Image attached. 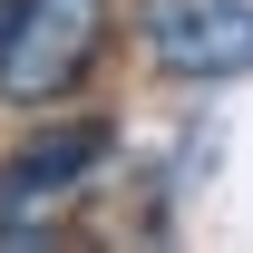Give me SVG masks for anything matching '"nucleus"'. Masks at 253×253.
I'll list each match as a JSON object with an SVG mask.
<instances>
[{"label":"nucleus","instance_id":"obj_1","mask_svg":"<svg viewBox=\"0 0 253 253\" xmlns=\"http://www.w3.org/2000/svg\"><path fill=\"white\" fill-rule=\"evenodd\" d=\"M117 156V117H49L0 166V244H49Z\"/></svg>","mask_w":253,"mask_h":253},{"label":"nucleus","instance_id":"obj_2","mask_svg":"<svg viewBox=\"0 0 253 253\" xmlns=\"http://www.w3.org/2000/svg\"><path fill=\"white\" fill-rule=\"evenodd\" d=\"M117 0H10L0 20V107H59L107 59Z\"/></svg>","mask_w":253,"mask_h":253},{"label":"nucleus","instance_id":"obj_3","mask_svg":"<svg viewBox=\"0 0 253 253\" xmlns=\"http://www.w3.org/2000/svg\"><path fill=\"white\" fill-rule=\"evenodd\" d=\"M136 39L166 78L214 88L253 68V0H136Z\"/></svg>","mask_w":253,"mask_h":253},{"label":"nucleus","instance_id":"obj_4","mask_svg":"<svg viewBox=\"0 0 253 253\" xmlns=\"http://www.w3.org/2000/svg\"><path fill=\"white\" fill-rule=\"evenodd\" d=\"M0 20H10V0H0Z\"/></svg>","mask_w":253,"mask_h":253}]
</instances>
